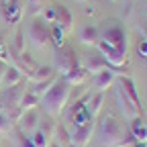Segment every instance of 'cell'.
Segmentation results:
<instances>
[{"mask_svg":"<svg viewBox=\"0 0 147 147\" xmlns=\"http://www.w3.org/2000/svg\"><path fill=\"white\" fill-rule=\"evenodd\" d=\"M96 133H98V141L102 143V147H131L135 141L131 133L127 129H123L121 121L110 113L100 119Z\"/></svg>","mask_w":147,"mask_h":147,"instance_id":"obj_1","label":"cell"},{"mask_svg":"<svg viewBox=\"0 0 147 147\" xmlns=\"http://www.w3.org/2000/svg\"><path fill=\"white\" fill-rule=\"evenodd\" d=\"M69 94H71V86H69L63 78H57V80H55V84L41 96L43 110H45L49 117L57 119L63 110H65V106H67Z\"/></svg>","mask_w":147,"mask_h":147,"instance_id":"obj_2","label":"cell"},{"mask_svg":"<svg viewBox=\"0 0 147 147\" xmlns=\"http://www.w3.org/2000/svg\"><path fill=\"white\" fill-rule=\"evenodd\" d=\"M76 65H80V59H78L76 49H74V47H67V45L59 47L57 53H55V67H53V69L57 71V74H61V76H65V74H67L71 67H76Z\"/></svg>","mask_w":147,"mask_h":147,"instance_id":"obj_3","label":"cell"},{"mask_svg":"<svg viewBox=\"0 0 147 147\" xmlns=\"http://www.w3.org/2000/svg\"><path fill=\"white\" fill-rule=\"evenodd\" d=\"M23 84H14V86H8L0 92V110L6 115L8 110H12L14 106H18L21 102V96H23Z\"/></svg>","mask_w":147,"mask_h":147,"instance_id":"obj_4","label":"cell"},{"mask_svg":"<svg viewBox=\"0 0 147 147\" xmlns=\"http://www.w3.org/2000/svg\"><path fill=\"white\" fill-rule=\"evenodd\" d=\"M96 47H98L100 55L106 59V63H108V65H113V67H123V65L127 63V51L110 47V45H108V43H104L102 39L96 43Z\"/></svg>","mask_w":147,"mask_h":147,"instance_id":"obj_5","label":"cell"},{"mask_svg":"<svg viewBox=\"0 0 147 147\" xmlns=\"http://www.w3.org/2000/svg\"><path fill=\"white\" fill-rule=\"evenodd\" d=\"M29 39L37 47H45L49 43V27L43 18H35L29 27Z\"/></svg>","mask_w":147,"mask_h":147,"instance_id":"obj_6","label":"cell"},{"mask_svg":"<svg viewBox=\"0 0 147 147\" xmlns=\"http://www.w3.org/2000/svg\"><path fill=\"white\" fill-rule=\"evenodd\" d=\"M102 41L108 43L110 47H115V49H123L127 51V35L123 31L121 25H113V27H108L102 35Z\"/></svg>","mask_w":147,"mask_h":147,"instance_id":"obj_7","label":"cell"},{"mask_svg":"<svg viewBox=\"0 0 147 147\" xmlns=\"http://www.w3.org/2000/svg\"><path fill=\"white\" fill-rule=\"evenodd\" d=\"M94 129H96V119H90L86 125L74 129V131H71V143L78 145V147H86L90 143V139H92Z\"/></svg>","mask_w":147,"mask_h":147,"instance_id":"obj_8","label":"cell"},{"mask_svg":"<svg viewBox=\"0 0 147 147\" xmlns=\"http://www.w3.org/2000/svg\"><path fill=\"white\" fill-rule=\"evenodd\" d=\"M115 80H117V71L110 69V67H106V69L98 71L96 76L92 78V86H94L96 92H104V90H108L110 86L115 84Z\"/></svg>","mask_w":147,"mask_h":147,"instance_id":"obj_9","label":"cell"},{"mask_svg":"<svg viewBox=\"0 0 147 147\" xmlns=\"http://www.w3.org/2000/svg\"><path fill=\"white\" fill-rule=\"evenodd\" d=\"M117 100H119V106H121V113H123V117L127 119V121H133V119H137L139 117V108L129 100L127 96H125V92L121 90V86H117Z\"/></svg>","mask_w":147,"mask_h":147,"instance_id":"obj_10","label":"cell"},{"mask_svg":"<svg viewBox=\"0 0 147 147\" xmlns=\"http://www.w3.org/2000/svg\"><path fill=\"white\" fill-rule=\"evenodd\" d=\"M119 86H121V90L125 92V96L131 100L137 108H141V98H139V94H137V88H135V82L131 80V78H127V76H119L117 80H115Z\"/></svg>","mask_w":147,"mask_h":147,"instance_id":"obj_11","label":"cell"},{"mask_svg":"<svg viewBox=\"0 0 147 147\" xmlns=\"http://www.w3.org/2000/svg\"><path fill=\"white\" fill-rule=\"evenodd\" d=\"M14 67L18 69V71H21L23 74V76H31V74L37 69V67H39V65H37L35 61H33V57H31V55L29 53H21V55H18V57H14Z\"/></svg>","mask_w":147,"mask_h":147,"instance_id":"obj_12","label":"cell"},{"mask_svg":"<svg viewBox=\"0 0 147 147\" xmlns=\"http://www.w3.org/2000/svg\"><path fill=\"white\" fill-rule=\"evenodd\" d=\"M37 121H39V115H37V110L35 108H29L23 113L21 121H18V129H21L23 133H31L37 129Z\"/></svg>","mask_w":147,"mask_h":147,"instance_id":"obj_13","label":"cell"},{"mask_svg":"<svg viewBox=\"0 0 147 147\" xmlns=\"http://www.w3.org/2000/svg\"><path fill=\"white\" fill-rule=\"evenodd\" d=\"M69 86H80V84H84L86 82V78H88V71H86V67L84 65H76V67H71L65 76H61Z\"/></svg>","mask_w":147,"mask_h":147,"instance_id":"obj_14","label":"cell"},{"mask_svg":"<svg viewBox=\"0 0 147 147\" xmlns=\"http://www.w3.org/2000/svg\"><path fill=\"white\" fill-rule=\"evenodd\" d=\"M80 41L84 43V45H96L98 41H100V31L94 27V25H84L82 29H80Z\"/></svg>","mask_w":147,"mask_h":147,"instance_id":"obj_15","label":"cell"},{"mask_svg":"<svg viewBox=\"0 0 147 147\" xmlns=\"http://www.w3.org/2000/svg\"><path fill=\"white\" fill-rule=\"evenodd\" d=\"M129 133H131V137L139 143H147V125L137 117L131 121V127H129Z\"/></svg>","mask_w":147,"mask_h":147,"instance_id":"obj_16","label":"cell"},{"mask_svg":"<svg viewBox=\"0 0 147 147\" xmlns=\"http://www.w3.org/2000/svg\"><path fill=\"white\" fill-rule=\"evenodd\" d=\"M55 23H57L63 31H69L74 25V16L65 6H55Z\"/></svg>","mask_w":147,"mask_h":147,"instance_id":"obj_17","label":"cell"},{"mask_svg":"<svg viewBox=\"0 0 147 147\" xmlns=\"http://www.w3.org/2000/svg\"><path fill=\"white\" fill-rule=\"evenodd\" d=\"M84 67H86V71H88V74L96 76L98 71H102V69H106V67H108V63H106V59L102 57V55H94V57H86Z\"/></svg>","mask_w":147,"mask_h":147,"instance_id":"obj_18","label":"cell"},{"mask_svg":"<svg viewBox=\"0 0 147 147\" xmlns=\"http://www.w3.org/2000/svg\"><path fill=\"white\" fill-rule=\"evenodd\" d=\"M102 102H104V92H96V94L88 96V113L92 119H96L102 110Z\"/></svg>","mask_w":147,"mask_h":147,"instance_id":"obj_19","label":"cell"},{"mask_svg":"<svg viewBox=\"0 0 147 147\" xmlns=\"http://www.w3.org/2000/svg\"><path fill=\"white\" fill-rule=\"evenodd\" d=\"M21 80H23V74L18 71L14 65H8L6 67V71H4V76H2V82L4 84V88H8V86H14V84H21Z\"/></svg>","mask_w":147,"mask_h":147,"instance_id":"obj_20","label":"cell"},{"mask_svg":"<svg viewBox=\"0 0 147 147\" xmlns=\"http://www.w3.org/2000/svg\"><path fill=\"white\" fill-rule=\"evenodd\" d=\"M4 18H6V21H8L10 25H16L18 21H21V18H23V8H21V2L4 6Z\"/></svg>","mask_w":147,"mask_h":147,"instance_id":"obj_21","label":"cell"},{"mask_svg":"<svg viewBox=\"0 0 147 147\" xmlns=\"http://www.w3.org/2000/svg\"><path fill=\"white\" fill-rule=\"evenodd\" d=\"M55 143L61 145V147H67L71 143V133L65 129V125H55Z\"/></svg>","mask_w":147,"mask_h":147,"instance_id":"obj_22","label":"cell"},{"mask_svg":"<svg viewBox=\"0 0 147 147\" xmlns=\"http://www.w3.org/2000/svg\"><path fill=\"white\" fill-rule=\"evenodd\" d=\"M55 80H57V74H53L51 78H47V80H43V82H37V84H33L31 92H33L35 96H39V98H41V96L45 94V92H47V90H49V88L55 84Z\"/></svg>","mask_w":147,"mask_h":147,"instance_id":"obj_23","label":"cell"},{"mask_svg":"<svg viewBox=\"0 0 147 147\" xmlns=\"http://www.w3.org/2000/svg\"><path fill=\"white\" fill-rule=\"evenodd\" d=\"M53 74H55V69H53L51 65H43V67H37L31 76H29V80H31L33 84H37V82H43V80L51 78Z\"/></svg>","mask_w":147,"mask_h":147,"instance_id":"obj_24","label":"cell"},{"mask_svg":"<svg viewBox=\"0 0 147 147\" xmlns=\"http://www.w3.org/2000/svg\"><path fill=\"white\" fill-rule=\"evenodd\" d=\"M53 27H49V41H53L55 47H63V29L57 23H51Z\"/></svg>","mask_w":147,"mask_h":147,"instance_id":"obj_25","label":"cell"},{"mask_svg":"<svg viewBox=\"0 0 147 147\" xmlns=\"http://www.w3.org/2000/svg\"><path fill=\"white\" fill-rule=\"evenodd\" d=\"M39 102H41V98H39V96H35L31 90H27V92H23V96H21V102H18V106H23L25 110H29V108H35Z\"/></svg>","mask_w":147,"mask_h":147,"instance_id":"obj_26","label":"cell"},{"mask_svg":"<svg viewBox=\"0 0 147 147\" xmlns=\"http://www.w3.org/2000/svg\"><path fill=\"white\" fill-rule=\"evenodd\" d=\"M25 35L21 33V31H16V35H14V41H12V45H10V53H12V59L14 57H18L23 51H25Z\"/></svg>","mask_w":147,"mask_h":147,"instance_id":"obj_27","label":"cell"},{"mask_svg":"<svg viewBox=\"0 0 147 147\" xmlns=\"http://www.w3.org/2000/svg\"><path fill=\"white\" fill-rule=\"evenodd\" d=\"M31 139H33L35 147H47V145H49V135H47L45 131H41V129H37L35 135H33Z\"/></svg>","mask_w":147,"mask_h":147,"instance_id":"obj_28","label":"cell"},{"mask_svg":"<svg viewBox=\"0 0 147 147\" xmlns=\"http://www.w3.org/2000/svg\"><path fill=\"white\" fill-rule=\"evenodd\" d=\"M12 129V123L8 121V117L2 113V110H0V133H8Z\"/></svg>","mask_w":147,"mask_h":147,"instance_id":"obj_29","label":"cell"},{"mask_svg":"<svg viewBox=\"0 0 147 147\" xmlns=\"http://www.w3.org/2000/svg\"><path fill=\"white\" fill-rule=\"evenodd\" d=\"M43 2L45 0H29V12L31 14H39L43 10Z\"/></svg>","mask_w":147,"mask_h":147,"instance_id":"obj_30","label":"cell"},{"mask_svg":"<svg viewBox=\"0 0 147 147\" xmlns=\"http://www.w3.org/2000/svg\"><path fill=\"white\" fill-rule=\"evenodd\" d=\"M43 21H45L47 25L55 23V6H53V8H43Z\"/></svg>","mask_w":147,"mask_h":147,"instance_id":"obj_31","label":"cell"},{"mask_svg":"<svg viewBox=\"0 0 147 147\" xmlns=\"http://www.w3.org/2000/svg\"><path fill=\"white\" fill-rule=\"evenodd\" d=\"M0 59L2 61H6V63H10V57H8V47H6V43L0 39Z\"/></svg>","mask_w":147,"mask_h":147,"instance_id":"obj_32","label":"cell"},{"mask_svg":"<svg viewBox=\"0 0 147 147\" xmlns=\"http://www.w3.org/2000/svg\"><path fill=\"white\" fill-rule=\"evenodd\" d=\"M137 51H139V55H141V57H147V39L139 41V47H137Z\"/></svg>","mask_w":147,"mask_h":147,"instance_id":"obj_33","label":"cell"},{"mask_svg":"<svg viewBox=\"0 0 147 147\" xmlns=\"http://www.w3.org/2000/svg\"><path fill=\"white\" fill-rule=\"evenodd\" d=\"M10 63H6V61H2L0 59V80H2V76H4V71H6V67H8Z\"/></svg>","mask_w":147,"mask_h":147,"instance_id":"obj_34","label":"cell"},{"mask_svg":"<svg viewBox=\"0 0 147 147\" xmlns=\"http://www.w3.org/2000/svg\"><path fill=\"white\" fill-rule=\"evenodd\" d=\"M4 2V6H8V4H16V2H21V0H2Z\"/></svg>","mask_w":147,"mask_h":147,"instance_id":"obj_35","label":"cell"},{"mask_svg":"<svg viewBox=\"0 0 147 147\" xmlns=\"http://www.w3.org/2000/svg\"><path fill=\"white\" fill-rule=\"evenodd\" d=\"M131 147H147V143H139V141H133Z\"/></svg>","mask_w":147,"mask_h":147,"instance_id":"obj_36","label":"cell"},{"mask_svg":"<svg viewBox=\"0 0 147 147\" xmlns=\"http://www.w3.org/2000/svg\"><path fill=\"white\" fill-rule=\"evenodd\" d=\"M47 147H61V145H57V143H51V145H47Z\"/></svg>","mask_w":147,"mask_h":147,"instance_id":"obj_37","label":"cell"},{"mask_svg":"<svg viewBox=\"0 0 147 147\" xmlns=\"http://www.w3.org/2000/svg\"><path fill=\"white\" fill-rule=\"evenodd\" d=\"M67 147H78V145H74V143H69V145H67Z\"/></svg>","mask_w":147,"mask_h":147,"instance_id":"obj_38","label":"cell"}]
</instances>
